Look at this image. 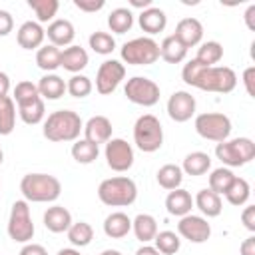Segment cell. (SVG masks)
Wrapping results in <instances>:
<instances>
[{
    "label": "cell",
    "instance_id": "cell-29",
    "mask_svg": "<svg viewBox=\"0 0 255 255\" xmlns=\"http://www.w3.org/2000/svg\"><path fill=\"white\" fill-rule=\"evenodd\" d=\"M18 116L24 124L28 126H36L44 120L46 116V108H44V100L42 98H36V100H30V102H24V104H18Z\"/></svg>",
    "mask_w": 255,
    "mask_h": 255
},
{
    "label": "cell",
    "instance_id": "cell-26",
    "mask_svg": "<svg viewBox=\"0 0 255 255\" xmlns=\"http://www.w3.org/2000/svg\"><path fill=\"white\" fill-rule=\"evenodd\" d=\"M36 86H38V94L42 100H60L66 94V82L58 74L42 76Z\"/></svg>",
    "mask_w": 255,
    "mask_h": 255
},
{
    "label": "cell",
    "instance_id": "cell-33",
    "mask_svg": "<svg viewBox=\"0 0 255 255\" xmlns=\"http://www.w3.org/2000/svg\"><path fill=\"white\" fill-rule=\"evenodd\" d=\"M16 126V104L10 96L0 98V135H10Z\"/></svg>",
    "mask_w": 255,
    "mask_h": 255
},
{
    "label": "cell",
    "instance_id": "cell-4",
    "mask_svg": "<svg viewBox=\"0 0 255 255\" xmlns=\"http://www.w3.org/2000/svg\"><path fill=\"white\" fill-rule=\"evenodd\" d=\"M98 197L110 207H129L137 199V185L128 175L108 177L98 185Z\"/></svg>",
    "mask_w": 255,
    "mask_h": 255
},
{
    "label": "cell",
    "instance_id": "cell-39",
    "mask_svg": "<svg viewBox=\"0 0 255 255\" xmlns=\"http://www.w3.org/2000/svg\"><path fill=\"white\" fill-rule=\"evenodd\" d=\"M233 179H235V173L229 167H217L209 175V189L213 193H217V195H223Z\"/></svg>",
    "mask_w": 255,
    "mask_h": 255
},
{
    "label": "cell",
    "instance_id": "cell-6",
    "mask_svg": "<svg viewBox=\"0 0 255 255\" xmlns=\"http://www.w3.org/2000/svg\"><path fill=\"white\" fill-rule=\"evenodd\" d=\"M217 159L227 167H243L255 157V143L251 137H233L215 145Z\"/></svg>",
    "mask_w": 255,
    "mask_h": 255
},
{
    "label": "cell",
    "instance_id": "cell-53",
    "mask_svg": "<svg viewBox=\"0 0 255 255\" xmlns=\"http://www.w3.org/2000/svg\"><path fill=\"white\" fill-rule=\"evenodd\" d=\"M129 4L133 8H141V10H147L151 6V0H129Z\"/></svg>",
    "mask_w": 255,
    "mask_h": 255
},
{
    "label": "cell",
    "instance_id": "cell-30",
    "mask_svg": "<svg viewBox=\"0 0 255 255\" xmlns=\"http://www.w3.org/2000/svg\"><path fill=\"white\" fill-rule=\"evenodd\" d=\"M60 56H62V50L52 46V44H46L42 48H38L36 52V64L40 70L48 72V74H54V70L60 68Z\"/></svg>",
    "mask_w": 255,
    "mask_h": 255
},
{
    "label": "cell",
    "instance_id": "cell-17",
    "mask_svg": "<svg viewBox=\"0 0 255 255\" xmlns=\"http://www.w3.org/2000/svg\"><path fill=\"white\" fill-rule=\"evenodd\" d=\"M46 36L50 40L52 46L56 48H62V46H72L74 38H76V28L70 20L66 18H58V20H52L48 24V30H46Z\"/></svg>",
    "mask_w": 255,
    "mask_h": 255
},
{
    "label": "cell",
    "instance_id": "cell-27",
    "mask_svg": "<svg viewBox=\"0 0 255 255\" xmlns=\"http://www.w3.org/2000/svg\"><path fill=\"white\" fill-rule=\"evenodd\" d=\"M187 56V48L171 34V36H165L159 44V58H163L167 64H179L183 62Z\"/></svg>",
    "mask_w": 255,
    "mask_h": 255
},
{
    "label": "cell",
    "instance_id": "cell-28",
    "mask_svg": "<svg viewBox=\"0 0 255 255\" xmlns=\"http://www.w3.org/2000/svg\"><path fill=\"white\" fill-rule=\"evenodd\" d=\"M209 169H211V157L205 151H191L185 155V159L181 163V171L187 175H193V177L203 175Z\"/></svg>",
    "mask_w": 255,
    "mask_h": 255
},
{
    "label": "cell",
    "instance_id": "cell-1",
    "mask_svg": "<svg viewBox=\"0 0 255 255\" xmlns=\"http://www.w3.org/2000/svg\"><path fill=\"white\" fill-rule=\"evenodd\" d=\"M181 78L187 86H193L203 92H215V94H229L237 86V76L227 66H203L195 58L189 60L183 70Z\"/></svg>",
    "mask_w": 255,
    "mask_h": 255
},
{
    "label": "cell",
    "instance_id": "cell-16",
    "mask_svg": "<svg viewBox=\"0 0 255 255\" xmlns=\"http://www.w3.org/2000/svg\"><path fill=\"white\" fill-rule=\"evenodd\" d=\"M173 36H175L185 48H193V46H197V44L201 42V38H203V24H201L197 18H191V16H189V18H183V20L177 22Z\"/></svg>",
    "mask_w": 255,
    "mask_h": 255
},
{
    "label": "cell",
    "instance_id": "cell-22",
    "mask_svg": "<svg viewBox=\"0 0 255 255\" xmlns=\"http://www.w3.org/2000/svg\"><path fill=\"white\" fill-rule=\"evenodd\" d=\"M88 52L82 48V46H68L62 50V56H60V66L72 74H80L86 66H88Z\"/></svg>",
    "mask_w": 255,
    "mask_h": 255
},
{
    "label": "cell",
    "instance_id": "cell-49",
    "mask_svg": "<svg viewBox=\"0 0 255 255\" xmlns=\"http://www.w3.org/2000/svg\"><path fill=\"white\" fill-rule=\"evenodd\" d=\"M241 255H255V235H249L241 245H239Z\"/></svg>",
    "mask_w": 255,
    "mask_h": 255
},
{
    "label": "cell",
    "instance_id": "cell-51",
    "mask_svg": "<svg viewBox=\"0 0 255 255\" xmlns=\"http://www.w3.org/2000/svg\"><path fill=\"white\" fill-rule=\"evenodd\" d=\"M8 92H10V78L6 72H0V98L8 96Z\"/></svg>",
    "mask_w": 255,
    "mask_h": 255
},
{
    "label": "cell",
    "instance_id": "cell-14",
    "mask_svg": "<svg viewBox=\"0 0 255 255\" xmlns=\"http://www.w3.org/2000/svg\"><path fill=\"white\" fill-rule=\"evenodd\" d=\"M195 108H197L195 98L185 90L173 92L167 100V116L177 124L189 122L195 116Z\"/></svg>",
    "mask_w": 255,
    "mask_h": 255
},
{
    "label": "cell",
    "instance_id": "cell-48",
    "mask_svg": "<svg viewBox=\"0 0 255 255\" xmlns=\"http://www.w3.org/2000/svg\"><path fill=\"white\" fill-rule=\"evenodd\" d=\"M18 255H48V251L40 243H24V247L20 249Z\"/></svg>",
    "mask_w": 255,
    "mask_h": 255
},
{
    "label": "cell",
    "instance_id": "cell-9",
    "mask_svg": "<svg viewBox=\"0 0 255 255\" xmlns=\"http://www.w3.org/2000/svg\"><path fill=\"white\" fill-rule=\"evenodd\" d=\"M193 126H195V131L203 139H209V141H215V143H221V141L229 139V135H231V120L225 114H219V112L199 114L195 118Z\"/></svg>",
    "mask_w": 255,
    "mask_h": 255
},
{
    "label": "cell",
    "instance_id": "cell-52",
    "mask_svg": "<svg viewBox=\"0 0 255 255\" xmlns=\"http://www.w3.org/2000/svg\"><path fill=\"white\" fill-rule=\"evenodd\" d=\"M135 255H161V253H159L153 245H147V243H145V245H141V247L135 251Z\"/></svg>",
    "mask_w": 255,
    "mask_h": 255
},
{
    "label": "cell",
    "instance_id": "cell-32",
    "mask_svg": "<svg viewBox=\"0 0 255 255\" xmlns=\"http://www.w3.org/2000/svg\"><path fill=\"white\" fill-rule=\"evenodd\" d=\"M155 175H157V183H159L163 189H167V191L177 189V187L181 185V181H183V171H181V167L175 165V163H165V165H161Z\"/></svg>",
    "mask_w": 255,
    "mask_h": 255
},
{
    "label": "cell",
    "instance_id": "cell-41",
    "mask_svg": "<svg viewBox=\"0 0 255 255\" xmlns=\"http://www.w3.org/2000/svg\"><path fill=\"white\" fill-rule=\"evenodd\" d=\"M92 90H94V84H92V80H90L88 76H84V74H74V76L66 82V92H68L72 98H78V100L90 96Z\"/></svg>",
    "mask_w": 255,
    "mask_h": 255
},
{
    "label": "cell",
    "instance_id": "cell-13",
    "mask_svg": "<svg viewBox=\"0 0 255 255\" xmlns=\"http://www.w3.org/2000/svg\"><path fill=\"white\" fill-rule=\"evenodd\" d=\"M177 233L191 243H205L211 237V225L203 215L187 213V215L179 217Z\"/></svg>",
    "mask_w": 255,
    "mask_h": 255
},
{
    "label": "cell",
    "instance_id": "cell-21",
    "mask_svg": "<svg viewBox=\"0 0 255 255\" xmlns=\"http://www.w3.org/2000/svg\"><path fill=\"white\" fill-rule=\"evenodd\" d=\"M137 22H139V28H141L145 34L153 36V34H159V32H163V30H165L167 16H165V12H163L161 8L149 6L147 10H141V14H139Z\"/></svg>",
    "mask_w": 255,
    "mask_h": 255
},
{
    "label": "cell",
    "instance_id": "cell-54",
    "mask_svg": "<svg viewBox=\"0 0 255 255\" xmlns=\"http://www.w3.org/2000/svg\"><path fill=\"white\" fill-rule=\"evenodd\" d=\"M56 255H82L76 247H64V249H60Z\"/></svg>",
    "mask_w": 255,
    "mask_h": 255
},
{
    "label": "cell",
    "instance_id": "cell-18",
    "mask_svg": "<svg viewBox=\"0 0 255 255\" xmlns=\"http://www.w3.org/2000/svg\"><path fill=\"white\" fill-rule=\"evenodd\" d=\"M44 38H46V30L42 28V24H38V22H34V20L24 22V24L18 28V32H16L18 46L24 48V50H36V48H42Z\"/></svg>",
    "mask_w": 255,
    "mask_h": 255
},
{
    "label": "cell",
    "instance_id": "cell-19",
    "mask_svg": "<svg viewBox=\"0 0 255 255\" xmlns=\"http://www.w3.org/2000/svg\"><path fill=\"white\" fill-rule=\"evenodd\" d=\"M72 213L64 205H52L44 211V227L52 233H64L72 225Z\"/></svg>",
    "mask_w": 255,
    "mask_h": 255
},
{
    "label": "cell",
    "instance_id": "cell-15",
    "mask_svg": "<svg viewBox=\"0 0 255 255\" xmlns=\"http://www.w3.org/2000/svg\"><path fill=\"white\" fill-rule=\"evenodd\" d=\"M84 139L96 143L100 147V143H108L112 139V122L106 116H92L86 124H84Z\"/></svg>",
    "mask_w": 255,
    "mask_h": 255
},
{
    "label": "cell",
    "instance_id": "cell-44",
    "mask_svg": "<svg viewBox=\"0 0 255 255\" xmlns=\"http://www.w3.org/2000/svg\"><path fill=\"white\" fill-rule=\"evenodd\" d=\"M104 0H74V6L82 12H98L104 8Z\"/></svg>",
    "mask_w": 255,
    "mask_h": 255
},
{
    "label": "cell",
    "instance_id": "cell-5",
    "mask_svg": "<svg viewBox=\"0 0 255 255\" xmlns=\"http://www.w3.org/2000/svg\"><path fill=\"white\" fill-rule=\"evenodd\" d=\"M133 143L143 153H153L163 145V128L153 114H143L133 124Z\"/></svg>",
    "mask_w": 255,
    "mask_h": 255
},
{
    "label": "cell",
    "instance_id": "cell-37",
    "mask_svg": "<svg viewBox=\"0 0 255 255\" xmlns=\"http://www.w3.org/2000/svg\"><path fill=\"white\" fill-rule=\"evenodd\" d=\"M153 247L161 253V255H175L181 247V239L175 231H157V235L153 237Z\"/></svg>",
    "mask_w": 255,
    "mask_h": 255
},
{
    "label": "cell",
    "instance_id": "cell-35",
    "mask_svg": "<svg viewBox=\"0 0 255 255\" xmlns=\"http://www.w3.org/2000/svg\"><path fill=\"white\" fill-rule=\"evenodd\" d=\"M66 233H68V241L74 247H86L94 239V229H92V225L88 221H76V223H72Z\"/></svg>",
    "mask_w": 255,
    "mask_h": 255
},
{
    "label": "cell",
    "instance_id": "cell-31",
    "mask_svg": "<svg viewBox=\"0 0 255 255\" xmlns=\"http://www.w3.org/2000/svg\"><path fill=\"white\" fill-rule=\"evenodd\" d=\"M223 195H225V199H227L231 205L241 207V205H245V203L249 201L251 185H249V181H247V179H243V177H237V175H235V179L231 181V185L227 187V191H225Z\"/></svg>",
    "mask_w": 255,
    "mask_h": 255
},
{
    "label": "cell",
    "instance_id": "cell-11",
    "mask_svg": "<svg viewBox=\"0 0 255 255\" xmlns=\"http://www.w3.org/2000/svg\"><path fill=\"white\" fill-rule=\"evenodd\" d=\"M104 155H106V163L110 169L118 171V173H124L128 171L131 165H133V147L122 139V137H112L108 143H106V149H104Z\"/></svg>",
    "mask_w": 255,
    "mask_h": 255
},
{
    "label": "cell",
    "instance_id": "cell-7",
    "mask_svg": "<svg viewBox=\"0 0 255 255\" xmlns=\"http://www.w3.org/2000/svg\"><path fill=\"white\" fill-rule=\"evenodd\" d=\"M120 54L129 66H151L159 60V44L149 36H139L126 42Z\"/></svg>",
    "mask_w": 255,
    "mask_h": 255
},
{
    "label": "cell",
    "instance_id": "cell-38",
    "mask_svg": "<svg viewBox=\"0 0 255 255\" xmlns=\"http://www.w3.org/2000/svg\"><path fill=\"white\" fill-rule=\"evenodd\" d=\"M221 58H223V46L219 42H215V40L203 42L197 48V56H195V60L201 62L203 66H215Z\"/></svg>",
    "mask_w": 255,
    "mask_h": 255
},
{
    "label": "cell",
    "instance_id": "cell-8",
    "mask_svg": "<svg viewBox=\"0 0 255 255\" xmlns=\"http://www.w3.org/2000/svg\"><path fill=\"white\" fill-rule=\"evenodd\" d=\"M34 223L30 215V205L26 199H18L12 203L8 217V235L14 243H30L34 237Z\"/></svg>",
    "mask_w": 255,
    "mask_h": 255
},
{
    "label": "cell",
    "instance_id": "cell-36",
    "mask_svg": "<svg viewBox=\"0 0 255 255\" xmlns=\"http://www.w3.org/2000/svg\"><path fill=\"white\" fill-rule=\"evenodd\" d=\"M100 155V147L88 139H76L74 145H72V157L82 163V165H88L92 161H96Z\"/></svg>",
    "mask_w": 255,
    "mask_h": 255
},
{
    "label": "cell",
    "instance_id": "cell-40",
    "mask_svg": "<svg viewBox=\"0 0 255 255\" xmlns=\"http://www.w3.org/2000/svg\"><path fill=\"white\" fill-rule=\"evenodd\" d=\"M28 6L34 10L38 24H42V22L54 20V16L60 8V2L58 0H28Z\"/></svg>",
    "mask_w": 255,
    "mask_h": 255
},
{
    "label": "cell",
    "instance_id": "cell-10",
    "mask_svg": "<svg viewBox=\"0 0 255 255\" xmlns=\"http://www.w3.org/2000/svg\"><path fill=\"white\" fill-rule=\"evenodd\" d=\"M124 94L126 98L135 104V106H143V108H151L159 102V86L145 78V76H133L126 82V88H124Z\"/></svg>",
    "mask_w": 255,
    "mask_h": 255
},
{
    "label": "cell",
    "instance_id": "cell-42",
    "mask_svg": "<svg viewBox=\"0 0 255 255\" xmlns=\"http://www.w3.org/2000/svg\"><path fill=\"white\" fill-rule=\"evenodd\" d=\"M88 42H90V48H92L96 54H102V56H108V54H112V52L116 50V40H114V36L108 34V32H102V30L90 34Z\"/></svg>",
    "mask_w": 255,
    "mask_h": 255
},
{
    "label": "cell",
    "instance_id": "cell-12",
    "mask_svg": "<svg viewBox=\"0 0 255 255\" xmlns=\"http://www.w3.org/2000/svg\"><path fill=\"white\" fill-rule=\"evenodd\" d=\"M126 78V66L120 60H106L100 64L96 74V90L102 96H108L116 92L120 82Z\"/></svg>",
    "mask_w": 255,
    "mask_h": 255
},
{
    "label": "cell",
    "instance_id": "cell-45",
    "mask_svg": "<svg viewBox=\"0 0 255 255\" xmlns=\"http://www.w3.org/2000/svg\"><path fill=\"white\" fill-rule=\"evenodd\" d=\"M14 30V18L8 10H0V36H8Z\"/></svg>",
    "mask_w": 255,
    "mask_h": 255
},
{
    "label": "cell",
    "instance_id": "cell-34",
    "mask_svg": "<svg viewBox=\"0 0 255 255\" xmlns=\"http://www.w3.org/2000/svg\"><path fill=\"white\" fill-rule=\"evenodd\" d=\"M108 26L114 34H126L133 26V14L129 8H116L108 16Z\"/></svg>",
    "mask_w": 255,
    "mask_h": 255
},
{
    "label": "cell",
    "instance_id": "cell-50",
    "mask_svg": "<svg viewBox=\"0 0 255 255\" xmlns=\"http://www.w3.org/2000/svg\"><path fill=\"white\" fill-rule=\"evenodd\" d=\"M243 18H245L247 28H249V30H255V20H253V18H255V4H251V6L245 10V16H243Z\"/></svg>",
    "mask_w": 255,
    "mask_h": 255
},
{
    "label": "cell",
    "instance_id": "cell-43",
    "mask_svg": "<svg viewBox=\"0 0 255 255\" xmlns=\"http://www.w3.org/2000/svg\"><path fill=\"white\" fill-rule=\"evenodd\" d=\"M36 98H40V94H38V86H36V84L28 82V80L16 84V88H14V96H12V100H14L16 106H18V104H24V102H30V100H36Z\"/></svg>",
    "mask_w": 255,
    "mask_h": 255
},
{
    "label": "cell",
    "instance_id": "cell-46",
    "mask_svg": "<svg viewBox=\"0 0 255 255\" xmlns=\"http://www.w3.org/2000/svg\"><path fill=\"white\" fill-rule=\"evenodd\" d=\"M243 84H245L247 94L255 98V66L245 68V72H243Z\"/></svg>",
    "mask_w": 255,
    "mask_h": 255
},
{
    "label": "cell",
    "instance_id": "cell-3",
    "mask_svg": "<svg viewBox=\"0 0 255 255\" xmlns=\"http://www.w3.org/2000/svg\"><path fill=\"white\" fill-rule=\"evenodd\" d=\"M20 191L30 203H52L62 193V183L50 173H26L20 181Z\"/></svg>",
    "mask_w": 255,
    "mask_h": 255
},
{
    "label": "cell",
    "instance_id": "cell-25",
    "mask_svg": "<svg viewBox=\"0 0 255 255\" xmlns=\"http://www.w3.org/2000/svg\"><path fill=\"white\" fill-rule=\"evenodd\" d=\"M131 231H133L135 239H139L145 245V243L153 241V237L157 235V221L149 213H139L131 219Z\"/></svg>",
    "mask_w": 255,
    "mask_h": 255
},
{
    "label": "cell",
    "instance_id": "cell-56",
    "mask_svg": "<svg viewBox=\"0 0 255 255\" xmlns=\"http://www.w3.org/2000/svg\"><path fill=\"white\" fill-rule=\"evenodd\" d=\"M2 161H4V151H2V147H0V165H2Z\"/></svg>",
    "mask_w": 255,
    "mask_h": 255
},
{
    "label": "cell",
    "instance_id": "cell-2",
    "mask_svg": "<svg viewBox=\"0 0 255 255\" xmlns=\"http://www.w3.org/2000/svg\"><path fill=\"white\" fill-rule=\"evenodd\" d=\"M82 129H84V122L76 112L58 110V112H52L44 120L42 133L48 141L60 143V141H76Z\"/></svg>",
    "mask_w": 255,
    "mask_h": 255
},
{
    "label": "cell",
    "instance_id": "cell-24",
    "mask_svg": "<svg viewBox=\"0 0 255 255\" xmlns=\"http://www.w3.org/2000/svg\"><path fill=\"white\" fill-rule=\"evenodd\" d=\"M131 231V219L124 211H114L104 219V233L110 239H122Z\"/></svg>",
    "mask_w": 255,
    "mask_h": 255
},
{
    "label": "cell",
    "instance_id": "cell-47",
    "mask_svg": "<svg viewBox=\"0 0 255 255\" xmlns=\"http://www.w3.org/2000/svg\"><path fill=\"white\" fill-rule=\"evenodd\" d=\"M241 223H243L249 231H255V205H247V207L241 211Z\"/></svg>",
    "mask_w": 255,
    "mask_h": 255
},
{
    "label": "cell",
    "instance_id": "cell-20",
    "mask_svg": "<svg viewBox=\"0 0 255 255\" xmlns=\"http://www.w3.org/2000/svg\"><path fill=\"white\" fill-rule=\"evenodd\" d=\"M165 209L169 215H175V217H183L187 213H191L193 209V197L189 191L177 187V189H171L165 197Z\"/></svg>",
    "mask_w": 255,
    "mask_h": 255
},
{
    "label": "cell",
    "instance_id": "cell-55",
    "mask_svg": "<svg viewBox=\"0 0 255 255\" xmlns=\"http://www.w3.org/2000/svg\"><path fill=\"white\" fill-rule=\"evenodd\" d=\"M100 255H122V251H118V249H104Z\"/></svg>",
    "mask_w": 255,
    "mask_h": 255
},
{
    "label": "cell",
    "instance_id": "cell-23",
    "mask_svg": "<svg viewBox=\"0 0 255 255\" xmlns=\"http://www.w3.org/2000/svg\"><path fill=\"white\" fill-rule=\"evenodd\" d=\"M193 205L201 211V215H203L205 219H209V217H217V215L221 213V209H223L221 195L213 193L209 187L197 191V195H195V199H193Z\"/></svg>",
    "mask_w": 255,
    "mask_h": 255
}]
</instances>
